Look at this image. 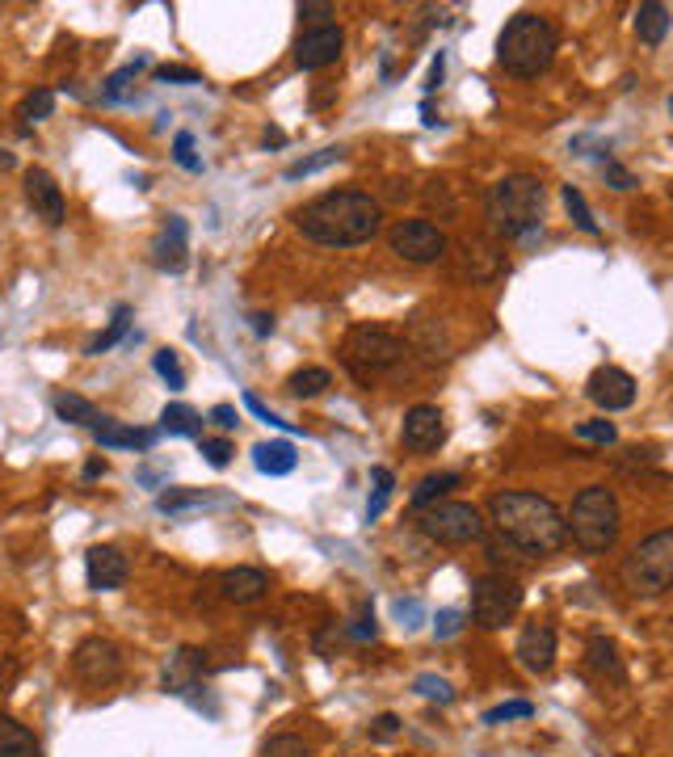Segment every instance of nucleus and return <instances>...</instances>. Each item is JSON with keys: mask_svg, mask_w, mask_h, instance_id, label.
<instances>
[{"mask_svg": "<svg viewBox=\"0 0 673 757\" xmlns=\"http://www.w3.org/2000/svg\"><path fill=\"white\" fill-rule=\"evenodd\" d=\"M295 223L308 240H316L324 249H353L379 236L384 207L366 189H328L316 202H308Z\"/></svg>", "mask_w": 673, "mask_h": 757, "instance_id": "1", "label": "nucleus"}, {"mask_svg": "<svg viewBox=\"0 0 673 757\" xmlns=\"http://www.w3.org/2000/svg\"><path fill=\"white\" fill-rule=\"evenodd\" d=\"M488 518L497 535L506 538V547L526 556H551L569 543V518L539 493H501L488 505Z\"/></svg>", "mask_w": 673, "mask_h": 757, "instance_id": "2", "label": "nucleus"}, {"mask_svg": "<svg viewBox=\"0 0 673 757\" xmlns=\"http://www.w3.org/2000/svg\"><path fill=\"white\" fill-rule=\"evenodd\" d=\"M556 51H560V34L539 13L510 17L501 38H497V63L510 76H518V80H535L539 72H547L551 60H556Z\"/></svg>", "mask_w": 673, "mask_h": 757, "instance_id": "3", "label": "nucleus"}, {"mask_svg": "<svg viewBox=\"0 0 673 757\" xmlns=\"http://www.w3.org/2000/svg\"><path fill=\"white\" fill-rule=\"evenodd\" d=\"M488 223L497 236L522 240L544 223V182L531 173H510L488 189Z\"/></svg>", "mask_w": 673, "mask_h": 757, "instance_id": "4", "label": "nucleus"}, {"mask_svg": "<svg viewBox=\"0 0 673 757\" xmlns=\"http://www.w3.org/2000/svg\"><path fill=\"white\" fill-rule=\"evenodd\" d=\"M619 501L607 484H589L581 488L577 501H573V513H569V535L577 543L585 556H607L610 547L619 543Z\"/></svg>", "mask_w": 673, "mask_h": 757, "instance_id": "5", "label": "nucleus"}, {"mask_svg": "<svg viewBox=\"0 0 673 757\" xmlns=\"http://www.w3.org/2000/svg\"><path fill=\"white\" fill-rule=\"evenodd\" d=\"M623 585L636 594V598H657L673 585V526L670 531H657L648 535L623 560Z\"/></svg>", "mask_w": 673, "mask_h": 757, "instance_id": "6", "label": "nucleus"}, {"mask_svg": "<svg viewBox=\"0 0 673 757\" xmlns=\"http://www.w3.org/2000/svg\"><path fill=\"white\" fill-rule=\"evenodd\" d=\"M346 367H350L353 378H362V383H371V378L387 375V371H396L400 362H404V342L396 337V333H387V328H353L350 337H346Z\"/></svg>", "mask_w": 673, "mask_h": 757, "instance_id": "7", "label": "nucleus"}, {"mask_svg": "<svg viewBox=\"0 0 673 757\" xmlns=\"http://www.w3.org/2000/svg\"><path fill=\"white\" fill-rule=\"evenodd\" d=\"M417 531L434 543L463 547V543H481L484 538V518L481 509L468 501H434L417 509Z\"/></svg>", "mask_w": 673, "mask_h": 757, "instance_id": "8", "label": "nucleus"}, {"mask_svg": "<svg viewBox=\"0 0 673 757\" xmlns=\"http://www.w3.org/2000/svg\"><path fill=\"white\" fill-rule=\"evenodd\" d=\"M518 610H522V585L506 572H488L472 585V619L484 631L506 628Z\"/></svg>", "mask_w": 673, "mask_h": 757, "instance_id": "9", "label": "nucleus"}, {"mask_svg": "<svg viewBox=\"0 0 673 757\" xmlns=\"http://www.w3.org/2000/svg\"><path fill=\"white\" fill-rule=\"evenodd\" d=\"M72 673L85 682V686H114L119 678H123V657H119V648L110 644V640H101V635H89V640H80L76 644V653H72Z\"/></svg>", "mask_w": 673, "mask_h": 757, "instance_id": "10", "label": "nucleus"}, {"mask_svg": "<svg viewBox=\"0 0 673 757\" xmlns=\"http://www.w3.org/2000/svg\"><path fill=\"white\" fill-rule=\"evenodd\" d=\"M387 245H391L396 257H404L413 265H429V261H438L447 252V236L438 232V223L429 220H400L391 227Z\"/></svg>", "mask_w": 673, "mask_h": 757, "instance_id": "11", "label": "nucleus"}, {"mask_svg": "<svg viewBox=\"0 0 673 757\" xmlns=\"http://www.w3.org/2000/svg\"><path fill=\"white\" fill-rule=\"evenodd\" d=\"M585 396L602 412H623L636 405V378L619 367H598L585 383Z\"/></svg>", "mask_w": 673, "mask_h": 757, "instance_id": "12", "label": "nucleus"}, {"mask_svg": "<svg viewBox=\"0 0 673 757\" xmlns=\"http://www.w3.org/2000/svg\"><path fill=\"white\" fill-rule=\"evenodd\" d=\"M341 47H346V30L333 26V22H324V26H312V30L295 42V63L303 72H321L328 63H337Z\"/></svg>", "mask_w": 673, "mask_h": 757, "instance_id": "13", "label": "nucleus"}, {"mask_svg": "<svg viewBox=\"0 0 673 757\" xmlns=\"http://www.w3.org/2000/svg\"><path fill=\"white\" fill-rule=\"evenodd\" d=\"M85 576H89V590H94V594H110V590H123V585H127L130 564L119 547L97 543V547L85 551Z\"/></svg>", "mask_w": 673, "mask_h": 757, "instance_id": "14", "label": "nucleus"}, {"mask_svg": "<svg viewBox=\"0 0 673 757\" xmlns=\"http://www.w3.org/2000/svg\"><path fill=\"white\" fill-rule=\"evenodd\" d=\"M152 265L164 274H182L190 265V227L182 215H169L152 240Z\"/></svg>", "mask_w": 673, "mask_h": 757, "instance_id": "15", "label": "nucleus"}, {"mask_svg": "<svg viewBox=\"0 0 673 757\" xmlns=\"http://www.w3.org/2000/svg\"><path fill=\"white\" fill-rule=\"evenodd\" d=\"M26 202L34 207V215L51 227H60L67 220V202L60 182L47 169H26Z\"/></svg>", "mask_w": 673, "mask_h": 757, "instance_id": "16", "label": "nucleus"}, {"mask_svg": "<svg viewBox=\"0 0 673 757\" xmlns=\"http://www.w3.org/2000/svg\"><path fill=\"white\" fill-rule=\"evenodd\" d=\"M447 438V421H443V412L434 409V405H417V409L404 412V430H400V442L409 446V450H438Z\"/></svg>", "mask_w": 673, "mask_h": 757, "instance_id": "17", "label": "nucleus"}, {"mask_svg": "<svg viewBox=\"0 0 673 757\" xmlns=\"http://www.w3.org/2000/svg\"><path fill=\"white\" fill-rule=\"evenodd\" d=\"M513 657L522 661L526 673H547L556 665V628L551 623H531V628L518 635Z\"/></svg>", "mask_w": 673, "mask_h": 757, "instance_id": "18", "label": "nucleus"}, {"mask_svg": "<svg viewBox=\"0 0 673 757\" xmlns=\"http://www.w3.org/2000/svg\"><path fill=\"white\" fill-rule=\"evenodd\" d=\"M202 669H207V653H198V648H177V657L164 669V691L186 694V698H190L194 691H202V686H198Z\"/></svg>", "mask_w": 673, "mask_h": 757, "instance_id": "19", "label": "nucleus"}, {"mask_svg": "<svg viewBox=\"0 0 673 757\" xmlns=\"http://www.w3.org/2000/svg\"><path fill=\"white\" fill-rule=\"evenodd\" d=\"M265 590H270V576L261 568H227L220 576V594H224V601H236V606L265 598Z\"/></svg>", "mask_w": 673, "mask_h": 757, "instance_id": "20", "label": "nucleus"}, {"mask_svg": "<svg viewBox=\"0 0 673 757\" xmlns=\"http://www.w3.org/2000/svg\"><path fill=\"white\" fill-rule=\"evenodd\" d=\"M94 438L101 442V446H110V450H119V446H127V450H152L157 430H135V425H123V421L101 417L94 425Z\"/></svg>", "mask_w": 673, "mask_h": 757, "instance_id": "21", "label": "nucleus"}, {"mask_svg": "<svg viewBox=\"0 0 673 757\" xmlns=\"http://www.w3.org/2000/svg\"><path fill=\"white\" fill-rule=\"evenodd\" d=\"M585 661L598 678H610V682H623L627 669H623V657H619V644L610 635H589V648H585Z\"/></svg>", "mask_w": 673, "mask_h": 757, "instance_id": "22", "label": "nucleus"}, {"mask_svg": "<svg viewBox=\"0 0 673 757\" xmlns=\"http://www.w3.org/2000/svg\"><path fill=\"white\" fill-rule=\"evenodd\" d=\"M0 757H42V745L30 728L0 711Z\"/></svg>", "mask_w": 673, "mask_h": 757, "instance_id": "23", "label": "nucleus"}, {"mask_svg": "<svg viewBox=\"0 0 673 757\" xmlns=\"http://www.w3.org/2000/svg\"><path fill=\"white\" fill-rule=\"evenodd\" d=\"M253 463L261 475H290L295 468H299V455H295L290 442H257Z\"/></svg>", "mask_w": 673, "mask_h": 757, "instance_id": "24", "label": "nucleus"}, {"mask_svg": "<svg viewBox=\"0 0 673 757\" xmlns=\"http://www.w3.org/2000/svg\"><path fill=\"white\" fill-rule=\"evenodd\" d=\"M665 30H670V9L665 4L648 0V4L636 9V38H640L644 47H661Z\"/></svg>", "mask_w": 673, "mask_h": 757, "instance_id": "25", "label": "nucleus"}, {"mask_svg": "<svg viewBox=\"0 0 673 757\" xmlns=\"http://www.w3.org/2000/svg\"><path fill=\"white\" fill-rule=\"evenodd\" d=\"M51 409H55V417L67 421V425H89V430H94L97 421H101V412L94 409V400H85V396H76V392H60V396L51 400Z\"/></svg>", "mask_w": 673, "mask_h": 757, "instance_id": "26", "label": "nucleus"}, {"mask_svg": "<svg viewBox=\"0 0 673 757\" xmlns=\"http://www.w3.org/2000/svg\"><path fill=\"white\" fill-rule=\"evenodd\" d=\"M161 430L173 434V438H202V417L190 405H164Z\"/></svg>", "mask_w": 673, "mask_h": 757, "instance_id": "27", "label": "nucleus"}, {"mask_svg": "<svg viewBox=\"0 0 673 757\" xmlns=\"http://www.w3.org/2000/svg\"><path fill=\"white\" fill-rule=\"evenodd\" d=\"M450 488H459V472H438L425 475L417 488H413V509H425V505L443 501Z\"/></svg>", "mask_w": 673, "mask_h": 757, "instance_id": "28", "label": "nucleus"}, {"mask_svg": "<svg viewBox=\"0 0 673 757\" xmlns=\"http://www.w3.org/2000/svg\"><path fill=\"white\" fill-rule=\"evenodd\" d=\"M328 383H333V375H328L324 367H303V371H295V375L287 378V392L290 396H299V400H312V396H321Z\"/></svg>", "mask_w": 673, "mask_h": 757, "instance_id": "29", "label": "nucleus"}, {"mask_svg": "<svg viewBox=\"0 0 673 757\" xmlns=\"http://www.w3.org/2000/svg\"><path fill=\"white\" fill-rule=\"evenodd\" d=\"M127 333H130V308H127V303H119V308H114V320H110V328H105V333H97L94 342L85 346V353H105V349L119 346Z\"/></svg>", "mask_w": 673, "mask_h": 757, "instance_id": "30", "label": "nucleus"}, {"mask_svg": "<svg viewBox=\"0 0 673 757\" xmlns=\"http://www.w3.org/2000/svg\"><path fill=\"white\" fill-rule=\"evenodd\" d=\"M337 160H346V148H324V152H316V157H303V160H295V164H287V182H299V177H312V173H321V169H328V164H337Z\"/></svg>", "mask_w": 673, "mask_h": 757, "instance_id": "31", "label": "nucleus"}, {"mask_svg": "<svg viewBox=\"0 0 673 757\" xmlns=\"http://www.w3.org/2000/svg\"><path fill=\"white\" fill-rule=\"evenodd\" d=\"M257 757H312V749H308V741H303V736L283 732V736H270V741L261 745V754H257Z\"/></svg>", "mask_w": 673, "mask_h": 757, "instance_id": "32", "label": "nucleus"}, {"mask_svg": "<svg viewBox=\"0 0 673 757\" xmlns=\"http://www.w3.org/2000/svg\"><path fill=\"white\" fill-rule=\"evenodd\" d=\"M564 207H569V215H573V223H577L581 232L598 236V220H594V211H589V202H585V194L577 186H564Z\"/></svg>", "mask_w": 673, "mask_h": 757, "instance_id": "33", "label": "nucleus"}, {"mask_svg": "<svg viewBox=\"0 0 673 757\" xmlns=\"http://www.w3.org/2000/svg\"><path fill=\"white\" fill-rule=\"evenodd\" d=\"M211 501H215V497H211V493H202V488H190V493H173V488H169V493H161V497H157V509H161V513H182V509L211 505Z\"/></svg>", "mask_w": 673, "mask_h": 757, "instance_id": "34", "label": "nucleus"}, {"mask_svg": "<svg viewBox=\"0 0 673 757\" xmlns=\"http://www.w3.org/2000/svg\"><path fill=\"white\" fill-rule=\"evenodd\" d=\"M144 67H148V55H139V60L127 63V67H119V72L105 80V94H101V97H105V101H123V97H127V89H130V80H135Z\"/></svg>", "mask_w": 673, "mask_h": 757, "instance_id": "35", "label": "nucleus"}, {"mask_svg": "<svg viewBox=\"0 0 673 757\" xmlns=\"http://www.w3.org/2000/svg\"><path fill=\"white\" fill-rule=\"evenodd\" d=\"M26 123H42V119H51L55 114V94L51 89H34L26 101H22V110H17Z\"/></svg>", "mask_w": 673, "mask_h": 757, "instance_id": "36", "label": "nucleus"}, {"mask_svg": "<svg viewBox=\"0 0 673 757\" xmlns=\"http://www.w3.org/2000/svg\"><path fill=\"white\" fill-rule=\"evenodd\" d=\"M152 367H157V375H161L173 392H182V387H186V371H182V362H177V353H173V349L152 353Z\"/></svg>", "mask_w": 673, "mask_h": 757, "instance_id": "37", "label": "nucleus"}, {"mask_svg": "<svg viewBox=\"0 0 673 757\" xmlns=\"http://www.w3.org/2000/svg\"><path fill=\"white\" fill-rule=\"evenodd\" d=\"M531 716H535V703H526V698H510V703H501V707L484 711V724H506V720H531Z\"/></svg>", "mask_w": 673, "mask_h": 757, "instance_id": "38", "label": "nucleus"}, {"mask_svg": "<svg viewBox=\"0 0 673 757\" xmlns=\"http://www.w3.org/2000/svg\"><path fill=\"white\" fill-rule=\"evenodd\" d=\"M413 691L421 694V698H429V703H454V691H450V682L447 678H438V673H421L417 682H413Z\"/></svg>", "mask_w": 673, "mask_h": 757, "instance_id": "39", "label": "nucleus"}, {"mask_svg": "<svg viewBox=\"0 0 673 757\" xmlns=\"http://www.w3.org/2000/svg\"><path fill=\"white\" fill-rule=\"evenodd\" d=\"M375 635H379V628H375V610H371V606H358V615L346 623V640L366 644V640H375Z\"/></svg>", "mask_w": 673, "mask_h": 757, "instance_id": "40", "label": "nucleus"}, {"mask_svg": "<svg viewBox=\"0 0 673 757\" xmlns=\"http://www.w3.org/2000/svg\"><path fill=\"white\" fill-rule=\"evenodd\" d=\"M387 497H391V472H387V468H375V497L366 505V522H375V518L384 513Z\"/></svg>", "mask_w": 673, "mask_h": 757, "instance_id": "41", "label": "nucleus"}, {"mask_svg": "<svg viewBox=\"0 0 673 757\" xmlns=\"http://www.w3.org/2000/svg\"><path fill=\"white\" fill-rule=\"evenodd\" d=\"M173 160H177L182 169H190V173H202V160L194 157V135H190V131H177V139H173Z\"/></svg>", "mask_w": 673, "mask_h": 757, "instance_id": "42", "label": "nucleus"}, {"mask_svg": "<svg viewBox=\"0 0 673 757\" xmlns=\"http://www.w3.org/2000/svg\"><path fill=\"white\" fill-rule=\"evenodd\" d=\"M577 438L581 442H602V446H614L619 430H614L610 421H581V425H577Z\"/></svg>", "mask_w": 673, "mask_h": 757, "instance_id": "43", "label": "nucleus"}, {"mask_svg": "<svg viewBox=\"0 0 673 757\" xmlns=\"http://www.w3.org/2000/svg\"><path fill=\"white\" fill-rule=\"evenodd\" d=\"M232 455H236V450H232V442L227 438H202V459H207L211 468H227Z\"/></svg>", "mask_w": 673, "mask_h": 757, "instance_id": "44", "label": "nucleus"}, {"mask_svg": "<svg viewBox=\"0 0 673 757\" xmlns=\"http://www.w3.org/2000/svg\"><path fill=\"white\" fill-rule=\"evenodd\" d=\"M245 409L253 412V417H261L265 425H274V430H287V434H295V425H290V421H283V417H278V412H274V409H265V405L257 400L253 392H245Z\"/></svg>", "mask_w": 673, "mask_h": 757, "instance_id": "45", "label": "nucleus"}, {"mask_svg": "<svg viewBox=\"0 0 673 757\" xmlns=\"http://www.w3.org/2000/svg\"><path fill=\"white\" fill-rule=\"evenodd\" d=\"M459 631H463V610H438L434 635H438V640H450V635H459Z\"/></svg>", "mask_w": 673, "mask_h": 757, "instance_id": "46", "label": "nucleus"}, {"mask_svg": "<svg viewBox=\"0 0 673 757\" xmlns=\"http://www.w3.org/2000/svg\"><path fill=\"white\" fill-rule=\"evenodd\" d=\"M157 80H177V85H202V76L194 67H177V63H161L157 67Z\"/></svg>", "mask_w": 673, "mask_h": 757, "instance_id": "47", "label": "nucleus"}, {"mask_svg": "<svg viewBox=\"0 0 673 757\" xmlns=\"http://www.w3.org/2000/svg\"><path fill=\"white\" fill-rule=\"evenodd\" d=\"M400 732V716H391V711H384L379 720H371V741H391Z\"/></svg>", "mask_w": 673, "mask_h": 757, "instance_id": "48", "label": "nucleus"}, {"mask_svg": "<svg viewBox=\"0 0 673 757\" xmlns=\"http://www.w3.org/2000/svg\"><path fill=\"white\" fill-rule=\"evenodd\" d=\"M602 173H607L610 189H632V186H636V177H632L623 164H614V160H607V164H602Z\"/></svg>", "mask_w": 673, "mask_h": 757, "instance_id": "49", "label": "nucleus"}, {"mask_svg": "<svg viewBox=\"0 0 673 757\" xmlns=\"http://www.w3.org/2000/svg\"><path fill=\"white\" fill-rule=\"evenodd\" d=\"M299 17L324 26V17H333V4H324V0H303V4H299Z\"/></svg>", "mask_w": 673, "mask_h": 757, "instance_id": "50", "label": "nucleus"}, {"mask_svg": "<svg viewBox=\"0 0 673 757\" xmlns=\"http://www.w3.org/2000/svg\"><path fill=\"white\" fill-rule=\"evenodd\" d=\"M443 72H447V55L438 51V55H434V63H429V76H425V101H429V94L443 85Z\"/></svg>", "mask_w": 673, "mask_h": 757, "instance_id": "51", "label": "nucleus"}, {"mask_svg": "<svg viewBox=\"0 0 673 757\" xmlns=\"http://www.w3.org/2000/svg\"><path fill=\"white\" fill-rule=\"evenodd\" d=\"M211 421H215L220 430H236V425H240V417H236L232 405H215V409H211Z\"/></svg>", "mask_w": 673, "mask_h": 757, "instance_id": "52", "label": "nucleus"}, {"mask_svg": "<svg viewBox=\"0 0 673 757\" xmlns=\"http://www.w3.org/2000/svg\"><path fill=\"white\" fill-rule=\"evenodd\" d=\"M396 615L404 619V628L413 631V628H417V619H421V601H396Z\"/></svg>", "mask_w": 673, "mask_h": 757, "instance_id": "53", "label": "nucleus"}, {"mask_svg": "<svg viewBox=\"0 0 673 757\" xmlns=\"http://www.w3.org/2000/svg\"><path fill=\"white\" fill-rule=\"evenodd\" d=\"M249 320H253V333H257V337H270V333H274V315L253 312V315H249Z\"/></svg>", "mask_w": 673, "mask_h": 757, "instance_id": "54", "label": "nucleus"}, {"mask_svg": "<svg viewBox=\"0 0 673 757\" xmlns=\"http://www.w3.org/2000/svg\"><path fill=\"white\" fill-rule=\"evenodd\" d=\"M105 472H110L105 459H89V463H85V480H97V475H105Z\"/></svg>", "mask_w": 673, "mask_h": 757, "instance_id": "55", "label": "nucleus"}, {"mask_svg": "<svg viewBox=\"0 0 673 757\" xmlns=\"http://www.w3.org/2000/svg\"><path fill=\"white\" fill-rule=\"evenodd\" d=\"M9 169H17V160H13V152L0 148V173H9Z\"/></svg>", "mask_w": 673, "mask_h": 757, "instance_id": "56", "label": "nucleus"}, {"mask_svg": "<svg viewBox=\"0 0 673 757\" xmlns=\"http://www.w3.org/2000/svg\"><path fill=\"white\" fill-rule=\"evenodd\" d=\"M670 114H673V94H670Z\"/></svg>", "mask_w": 673, "mask_h": 757, "instance_id": "57", "label": "nucleus"}]
</instances>
